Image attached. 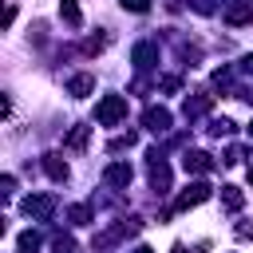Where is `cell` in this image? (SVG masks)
<instances>
[{"label": "cell", "mask_w": 253, "mask_h": 253, "mask_svg": "<svg viewBox=\"0 0 253 253\" xmlns=\"http://www.w3.org/2000/svg\"><path fill=\"white\" fill-rule=\"evenodd\" d=\"M55 253H75V241H71V237H59V241H55Z\"/></svg>", "instance_id": "22"}, {"label": "cell", "mask_w": 253, "mask_h": 253, "mask_svg": "<svg viewBox=\"0 0 253 253\" xmlns=\"http://www.w3.org/2000/svg\"><path fill=\"white\" fill-rule=\"evenodd\" d=\"M249 182H253V166H249Z\"/></svg>", "instance_id": "26"}, {"label": "cell", "mask_w": 253, "mask_h": 253, "mask_svg": "<svg viewBox=\"0 0 253 253\" xmlns=\"http://www.w3.org/2000/svg\"><path fill=\"white\" fill-rule=\"evenodd\" d=\"M103 178H107V186H115V190H126V186H130V178H134V170H130L126 162H111Z\"/></svg>", "instance_id": "7"}, {"label": "cell", "mask_w": 253, "mask_h": 253, "mask_svg": "<svg viewBox=\"0 0 253 253\" xmlns=\"http://www.w3.org/2000/svg\"><path fill=\"white\" fill-rule=\"evenodd\" d=\"M16 249H20V253H36V249H40V233H36V229L20 233V237H16Z\"/></svg>", "instance_id": "14"}, {"label": "cell", "mask_w": 253, "mask_h": 253, "mask_svg": "<svg viewBox=\"0 0 253 253\" xmlns=\"http://www.w3.org/2000/svg\"><path fill=\"white\" fill-rule=\"evenodd\" d=\"M210 198V186L206 182H190L182 194H178V210H190V206H202Z\"/></svg>", "instance_id": "5"}, {"label": "cell", "mask_w": 253, "mask_h": 253, "mask_svg": "<svg viewBox=\"0 0 253 253\" xmlns=\"http://www.w3.org/2000/svg\"><path fill=\"white\" fill-rule=\"evenodd\" d=\"M43 170H47L51 182H67V162L59 154H43Z\"/></svg>", "instance_id": "9"}, {"label": "cell", "mask_w": 253, "mask_h": 253, "mask_svg": "<svg viewBox=\"0 0 253 253\" xmlns=\"http://www.w3.org/2000/svg\"><path fill=\"white\" fill-rule=\"evenodd\" d=\"M221 202H225V210H241V202H245V198H241V190H237V186H221Z\"/></svg>", "instance_id": "15"}, {"label": "cell", "mask_w": 253, "mask_h": 253, "mask_svg": "<svg viewBox=\"0 0 253 253\" xmlns=\"http://www.w3.org/2000/svg\"><path fill=\"white\" fill-rule=\"evenodd\" d=\"M237 237H253V221H241L237 225Z\"/></svg>", "instance_id": "23"}, {"label": "cell", "mask_w": 253, "mask_h": 253, "mask_svg": "<svg viewBox=\"0 0 253 253\" xmlns=\"http://www.w3.org/2000/svg\"><path fill=\"white\" fill-rule=\"evenodd\" d=\"M182 166H186V174H206V170H213V158L206 150H186L182 154Z\"/></svg>", "instance_id": "6"}, {"label": "cell", "mask_w": 253, "mask_h": 253, "mask_svg": "<svg viewBox=\"0 0 253 253\" xmlns=\"http://www.w3.org/2000/svg\"><path fill=\"white\" fill-rule=\"evenodd\" d=\"M59 16H63L71 28H79V24H83V12H79V4H75V0H59Z\"/></svg>", "instance_id": "11"}, {"label": "cell", "mask_w": 253, "mask_h": 253, "mask_svg": "<svg viewBox=\"0 0 253 253\" xmlns=\"http://www.w3.org/2000/svg\"><path fill=\"white\" fill-rule=\"evenodd\" d=\"M51 210H55V198H51V194H32V198H24V213L36 217V221H47Z\"/></svg>", "instance_id": "2"}, {"label": "cell", "mask_w": 253, "mask_h": 253, "mask_svg": "<svg viewBox=\"0 0 253 253\" xmlns=\"http://www.w3.org/2000/svg\"><path fill=\"white\" fill-rule=\"evenodd\" d=\"M210 103H213L210 95H198V99H186V107H182V111H186V119H194V115H202V111H210Z\"/></svg>", "instance_id": "13"}, {"label": "cell", "mask_w": 253, "mask_h": 253, "mask_svg": "<svg viewBox=\"0 0 253 253\" xmlns=\"http://www.w3.org/2000/svg\"><path fill=\"white\" fill-rule=\"evenodd\" d=\"M146 170H150V186H154L158 194H166V190H170V166L162 162L158 150H150V166H146Z\"/></svg>", "instance_id": "3"}, {"label": "cell", "mask_w": 253, "mask_h": 253, "mask_svg": "<svg viewBox=\"0 0 253 253\" xmlns=\"http://www.w3.org/2000/svg\"><path fill=\"white\" fill-rule=\"evenodd\" d=\"M249 20H253V4L233 0V4L225 8V24H249Z\"/></svg>", "instance_id": "8"}, {"label": "cell", "mask_w": 253, "mask_h": 253, "mask_svg": "<svg viewBox=\"0 0 253 253\" xmlns=\"http://www.w3.org/2000/svg\"><path fill=\"white\" fill-rule=\"evenodd\" d=\"M87 142V126H75L71 134H67V146H83Z\"/></svg>", "instance_id": "18"}, {"label": "cell", "mask_w": 253, "mask_h": 253, "mask_svg": "<svg viewBox=\"0 0 253 253\" xmlns=\"http://www.w3.org/2000/svg\"><path fill=\"white\" fill-rule=\"evenodd\" d=\"M119 4H123L126 12H146V8H150V0H119Z\"/></svg>", "instance_id": "19"}, {"label": "cell", "mask_w": 253, "mask_h": 253, "mask_svg": "<svg viewBox=\"0 0 253 253\" xmlns=\"http://www.w3.org/2000/svg\"><path fill=\"white\" fill-rule=\"evenodd\" d=\"M210 134H217V138H221V134H233V123H229V119H213V123H210Z\"/></svg>", "instance_id": "17"}, {"label": "cell", "mask_w": 253, "mask_h": 253, "mask_svg": "<svg viewBox=\"0 0 253 253\" xmlns=\"http://www.w3.org/2000/svg\"><path fill=\"white\" fill-rule=\"evenodd\" d=\"M134 253H154V249H146V245H142V249H134Z\"/></svg>", "instance_id": "25"}, {"label": "cell", "mask_w": 253, "mask_h": 253, "mask_svg": "<svg viewBox=\"0 0 253 253\" xmlns=\"http://www.w3.org/2000/svg\"><path fill=\"white\" fill-rule=\"evenodd\" d=\"M67 217H71L75 225H87V221H91V210H87V206H71V210H67Z\"/></svg>", "instance_id": "16"}, {"label": "cell", "mask_w": 253, "mask_h": 253, "mask_svg": "<svg viewBox=\"0 0 253 253\" xmlns=\"http://www.w3.org/2000/svg\"><path fill=\"white\" fill-rule=\"evenodd\" d=\"M95 119H99L103 126L123 123V119H126V99H123V95H103L99 107H95Z\"/></svg>", "instance_id": "1"}, {"label": "cell", "mask_w": 253, "mask_h": 253, "mask_svg": "<svg viewBox=\"0 0 253 253\" xmlns=\"http://www.w3.org/2000/svg\"><path fill=\"white\" fill-rule=\"evenodd\" d=\"M158 87H162V91H178V75H162Z\"/></svg>", "instance_id": "21"}, {"label": "cell", "mask_w": 253, "mask_h": 253, "mask_svg": "<svg viewBox=\"0 0 253 253\" xmlns=\"http://www.w3.org/2000/svg\"><path fill=\"white\" fill-rule=\"evenodd\" d=\"M123 146H134V134H130V130H126V134H119V138L111 142V150H123Z\"/></svg>", "instance_id": "20"}, {"label": "cell", "mask_w": 253, "mask_h": 253, "mask_svg": "<svg viewBox=\"0 0 253 253\" xmlns=\"http://www.w3.org/2000/svg\"><path fill=\"white\" fill-rule=\"evenodd\" d=\"M154 59H158V47H154V43H138V47H134V63H138V67H150Z\"/></svg>", "instance_id": "12"}, {"label": "cell", "mask_w": 253, "mask_h": 253, "mask_svg": "<svg viewBox=\"0 0 253 253\" xmlns=\"http://www.w3.org/2000/svg\"><path fill=\"white\" fill-rule=\"evenodd\" d=\"M142 126L154 130V134H166V130H170V111H166V107H146V111H142Z\"/></svg>", "instance_id": "4"}, {"label": "cell", "mask_w": 253, "mask_h": 253, "mask_svg": "<svg viewBox=\"0 0 253 253\" xmlns=\"http://www.w3.org/2000/svg\"><path fill=\"white\" fill-rule=\"evenodd\" d=\"M241 71H245V75H253V55H245V59H241Z\"/></svg>", "instance_id": "24"}, {"label": "cell", "mask_w": 253, "mask_h": 253, "mask_svg": "<svg viewBox=\"0 0 253 253\" xmlns=\"http://www.w3.org/2000/svg\"><path fill=\"white\" fill-rule=\"evenodd\" d=\"M67 91H71L75 99H83V95H91V91H95V79H91V75H71Z\"/></svg>", "instance_id": "10"}]
</instances>
